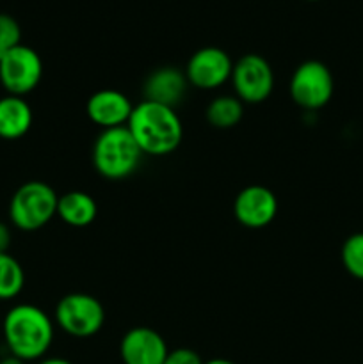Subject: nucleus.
<instances>
[{"instance_id": "6ab92c4d", "label": "nucleus", "mask_w": 363, "mask_h": 364, "mask_svg": "<svg viewBox=\"0 0 363 364\" xmlns=\"http://www.w3.org/2000/svg\"><path fill=\"white\" fill-rule=\"evenodd\" d=\"M21 28L13 16L0 13V59L14 46L21 45Z\"/></svg>"}, {"instance_id": "423d86ee", "label": "nucleus", "mask_w": 363, "mask_h": 364, "mask_svg": "<svg viewBox=\"0 0 363 364\" xmlns=\"http://www.w3.org/2000/svg\"><path fill=\"white\" fill-rule=\"evenodd\" d=\"M333 75L320 60H305L288 84L290 98L305 110H319L333 96Z\"/></svg>"}, {"instance_id": "7ed1b4c3", "label": "nucleus", "mask_w": 363, "mask_h": 364, "mask_svg": "<svg viewBox=\"0 0 363 364\" xmlns=\"http://www.w3.org/2000/svg\"><path fill=\"white\" fill-rule=\"evenodd\" d=\"M142 151L127 127L107 128L93 146L95 169L107 180H123L135 173Z\"/></svg>"}, {"instance_id": "20e7f679", "label": "nucleus", "mask_w": 363, "mask_h": 364, "mask_svg": "<svg viewBox=\"0 0 363 364\" xmlns=\"http://www.w3.org/2000/svg\"><path fill=\"white\" fill-rule=\"evenodd\" d=\"M59 196L45 181H27L13 194L9 219L21 231H38L57 215Z\"/></svg>"}, {"instance_id": "f8f14e48", "label": "nucleus", "mask_w": 363, "mask_h": 364, "mask_svg": "<svg viewBox=\"0 0 363 364\" xmlns=\"http://www.w3.org/2000/svg\"><path fill=\"white\" fill-rule=\"evenodd\" d=\"M85 110L93 123L107 130V128L125 127L130 119L134 105L123 92L116 91V89H102V91L91 95Z\"/></svg>"}, {"instance_id": "0eeeda50", "label": "nucleus", "mask_w": 363, "mask_h": 364, "mask_svg": "<svg viewBox=\"0 0 363 364\" xmlns=\"http://www.w3.org/2000/svg\"><path fill=\"white\" fill-rule=\"evenodd\" d=\"M43 77L41 57L31 46L18 45L0 59V84L7 95H28L38 87Z\"/></svg>"}, {"instance_id": "5701e85b", "label": "nucleus", "mask_w": 363, "mask_h": 364, "mask_svg": "<svg viewBox=\"0 0 363 364\" xmlns=\"http://www.w3.org/2000/svg\"><path fill=\"white\" fill-rule=\"evenodd\" d=\"M0 364H25V361H21V359L14 358V355H7V358L0 359Z\"/></svg>"}, {"instance_id": "aec40b11", "label": "nucleus", "mask_w": 363, "mask_h": 364, "mask_svg": "<svg viewBox=\"0 0 363 364\" xmlns=\"http://www.w3.org/2000/svg\"><path fill=\"white\" fill-rule=\"evenodd\" d=\"M164 364H203V361L199 354H196L191 348H177V350L167 352Z\"/></svg>"}, {"instance_id": "f257e3e1", "label": "nucleus", "mask_w": 363, "mask_h": 364, "mask_svg": "<svg viewBox=\"0 0 363 364\" xmlns=\"http://www.w3.org/2000/svg\"><path fill=\"white\" fill-rule=\"evenodd\" d=\"M127 128L142 155H169L180 146L184 137V127L177 110L148 100H142L134 107Z\"/></svg>"}, {"instance_id": "4be33fe9", "label": "nucleus", "mask_w": 363, "mask_h": 364, "mask_svg": "<svg viewBox=\"0 0 363 364\" xmlns=\"http://www.w3.org/2000/svg\"><path fill=\"white\" fill-rule=\"evenodd\" d=\"M39 364H73V363H70L68 359H63V358H48V359H43Z\"/></svg>"}, {"instance_id": "9b49d317", "label": "nucleus", "mask_w": 363, "mask_h": 364, "mask_svg": "<svg viewBox=\"0 0 363 364\" xmlns=\"http://www.w3.org/2000/svg\"><path fill=\"white\" fill-rule=\"evenodd\" d=\"M167 352L164 338L149 327H134L120 343V355L125 364H164Z\"/></svg>"}, {"instance_id": "412c9836", "label": "nucleus", "mask_w": 363, "mask_h": 364, "mask_svg": "<svg viewBox=\"0 0 363 364\" xmlns=\"http://www.w3.org/2000/svg\"><path fill=\"white\" fill-rule=\"evenodd\" d=\"M11 245V230L6 223H0V252H7Z\"/></svg>"}, {"instance_id": "f3484780", "label": "nucleus", "mask_w": 363, "mask_h": 364, "mask_svg": "<svg viewBox=\"0 0 363 364\" xmlns=\"http://www.w3.org/2000/svg\"><path fill=\"white\" fill-rule=\"evenodd\" d=\"M25 287V272L9 252H0V301L18 297Z\"/></svg>"}, {"instance_id": "ddd939ff", "label": "nucleus", "mask_w": 363, "mask_h": 364, "mask_svg": "<svg viewBox=\"0 0 363 364\" xmlns=\"http://www.w3.org/2000/svg\"><path fill=\"white\" fill-rule=\"evenodd\" d=\"M187 77L178 68L166 66L153 71L144 82V100L155 103H162L167 107H177L184 100L187 91Z\"/></svg>"}, {"instance_id": "39448f33", "label": "nucleus", "mask_w": 363, "mask_h": 364, "mask_svg": "<svg viewBox=\"0 0 363 364\" xmlns=\"http://www.w3.org/2000/svg\"><path fill=\"white\" fill-rule=\"evenodd\" d=\"M56 322L73 338H91L105 322V311L100 301L88 294H68L57 302Z\"/></svg>"}, {"instance_id": "1a4fd4ad", "label": "nucleus", "mask_w": 363, "mask_h": 364, "mask_svg": "<svg viewBox=\"0 0 363 364\" xmlns=\"http://www.w3.org/2000/svg\"><path fill=\"white\" fill-rule=\"evenodd\" d=\"M233 63L224 50L217 46H205L189 59L185 77L191 85L198 89H217L231 78Z\"/></svg>"}, {"instance_id": "9d476101", "label": "nucleus", "mask_w": 363, "mask_h": 364, "mask_svg": "<svg viewBox=\"0 0 363 364\" xmlns=\"http://www.w3.org/2000/svg\"><path fill=\"white\" fill-rule=\"evenodd\" d=\"M233 213L242 226L260 230L273 223L276 217L278 199L270 188L263 185H249L235 198Z\"/></svg>"}, {"instance_id": "f03ea898", "label": "nucleus", "mask_w": 363, "mask_h": 364, "mask_svg": "<svg viewBox=\"0 0 363 364\" xmlns=\"http://www.w3.org/2000/svg\"><path fill=\"white\" fill-rule=\"evenodd\" d=\"M2 334L11 355L25 363L36 361L52 347L53 323L38 306L18 304L4 316Z\"/></svg>"}, {"instance_id": "dca6fc26", "label": "nucleus", "mask_w": 363, "mask_h": 364, "mask_svg": "<svg viewBox=\"0 0 363 364\" xmlns=\"http://www.w3.org/2000/svg\"><path fill=\"white\" fill-rule=\"evenodd\" d=\"M244 114V105L237 96H217L206 107V121L219 130L233 128Z\"/></svg>"}, {"instance_id": "a211bd4d", "label": "nucleus", "mask_w": 363, "mask_h": 364, "mask_svg": "<svg viewBox=\"0 0 363 364\" xmlns=\"http://www.w3.org/2000/svg\"><path fill=\"white\" fill-rule=\"evenodd\" d=\"M342 263L356 279L363 281V233H354L342 245Z\"/></svg>"}, {"instance_id": "6e6552de", "label": "nucleus", "mask_w": 363, "mask_h": 364, "mask_svg": "<svg viewBox=\"0 0 363 364\" xmlns=\"http://www.w3.org/2000/svg\"><path fill=\"white\" fill-rule=\"evenodd\" d=\"M230 80L242 103L265 102L274 89L273 68L256 53H248L233 64Z\"/></svg>"}, {"instance_id": "2eb2a0df", "label": "nucleus", "mask_w": 363, "mask_h": 364, "mask_svg": "<svg viewBox=\"0 0 363 364\" xmlns=\"http://www.w3.org/2000/svg\"><path fill=\"white\" fill-rule=\"evenodd\" d=\"M98 206L89 194L82 191L66 192L57 201V215L66 223L68 226L85 228L96 219Z\"/></svg>"}, {"instance_id": "b1692460", "label": "nucleus", "mask_w": 363, "mask_h": 364, "mask_svg": "<svg viewBox=\"0 0 363 364\" xmlns=\"http://www.w3.org/2000/svg\"><path fill=\"white\" fill-rule=\"evenodd\" d=\"M203 364H235V363L233 361H228V359L217 358V359H210V361H206V363H203Z\"/></svg>"}, {"instance_id": "4468645a", "label": "nucleus", "mask_w": 363, "mask_h": 364, "mask_svg": "<svg viewBox=\"0 0 363 364\" xmlns=\"http://www.w3.org/2000/svg\"><path fill=\"white\" fill-rule=\"evenodd\" d=\"M32 127V109L21 96L0 98V139L16 141Z\"/></svg>"}]
</instances>
